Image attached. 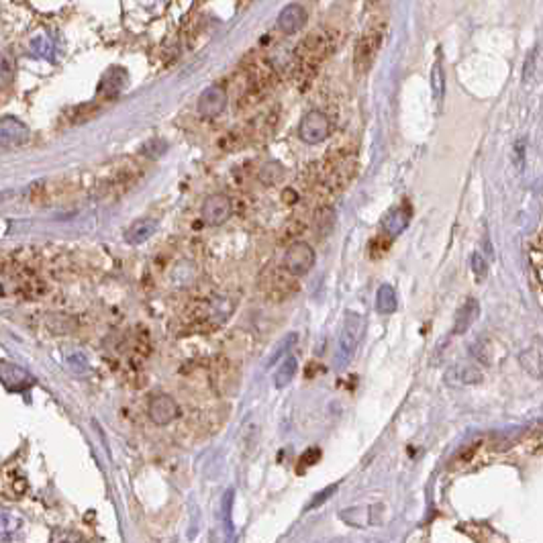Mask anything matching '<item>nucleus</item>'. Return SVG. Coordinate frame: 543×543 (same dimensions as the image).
Wrapping results in <instances>:
<instances>
[{
    "instance_id": "obj_10",
    "label": "nucleus",
    "mask_w": 543,
    "mask_h": 543,
    "mask_svg": "<svg viewBox=\"0 0 543 543\" xmlns=\"http://www.w3.org/2000/svg\"><path fill=\"white\" fill-rule=\"evenodd\" d=\"M29 56L35 60L56 61L60 56V41L54 33L41 31L29 41Z\"/></svg>"
},
{
    "instance_id": "obj_30",
    "label": "nucleus",
    "mask_w": 543,
    "mask_h": 543,
    "mask_svg": "<svg viewBox=\"0 0 543 543\" xmlns=\"http://www.w3.org/2000/svg\"><path fill=\"white\" fill-rule=\"evenodd\" d=\"M292 343H297V333H290V335H288V337H286V339H284V341L280 343V348H278V350H276V352L272 354V358L268 360V365H272V363H274V362H276V360H278V358H280V354H282V348H284V352H286V348H290Z\"/></svg>"
},
{
    "instance_id": "obj_33",
    "label": "nucleus",
    "mask_w": 543,
    "mask_h": 543,
    "mask_svg": "<svg viewBox=\"0 0 543 543\" xmlns=\"http://www.w3.org/2000/svg\"><path fill=\"white\" fill-rule=\"evenodd\" d=\"M535 58H537V50L535 52H531V56L527 58V61H525V74H523V78L525 80H529L531 78V74H533V67H535Z\"/></svg>"
},
{
    "instance_id": "obj_6",
    "label": "nucleus",
    "mask_w": 543,
    "mask_h": 543,
    "mask_svg": "<svg viewBox=\"0 0 543 543\" xmlns=\"http://www.w3.org/2000/svg\"><path fill=\"white\" fill-rule=\"evenodd\" d=\"M233 215V202L227 194L217 192L204 198L202 202V221L211 227L223 225Z\"/></svg>"
},
{
    "instance_id": "obj_23",
    "label": "nucleus",
    "mask_w": 543,
    "mask_h": 543,
    "mask_svg": "<svg viewBox=\"0 0 543 543\" xmlns=\"http://www.w3.org/2000/svg\"><path fill=\"white\" fill-rule=\"evenodd\" d=\"M14 80V61L10 52L0 50V88L10 86Z\"/></svg>"
},
{
    "instance_id": "obj_19",
    "label": "nucleus",
    "mask_w": 543,
    "mask_h": 543,
    "mask_svg": "<svg viewBox=\"0 0 543 543\" xmlns=\"http://www.w3.org/2000/svg\"><path fill=\"white\" fill-rule=\"evenodd\" d=\"M398 306L396 292L390 284H382L376 292V310L380 315H392Z\"/></svg>"
},
{
    "instance_id": "obj_20",
    "label": "nucleus",
    "mask_w": 543,
    "mask_h": 543,
    "mask_svg": "<svg viewBox=\"0 0 543 543\" xmlns=\"http://www.w3.org/2000/svg\"><path fill=\"white\" fill-rule=\"evenodd\" d=\"M257 178H259V182H262L264 186H276V184H280L282 178H284V166L278 164V162H268V164L262 166Z\"/></svg>"
},
{
    "instance_id": "obj_16",
    "label": "nucleus",
    "mask_w": 543,
    "mask_h": 543,
    "mask_svg": "<svg viewBox=\"0 0 543 543\" xmlns=\"http://www.w3.org/2000/svg\"><path fill=\"white\" fill-rule=\"evenodd\" d=\"M447 384H480L482 382V372L474 365H456L445 374Z\"/></svg>"
},
{
    "instance_id": "obj_22",
    "label": "nucleus",
    "mask_w": 543,
    "mask_h": 543,
    "mask_svg": "<svg viewBox=\"0 0 543 543\" xmlns=\"http://www.w3.org/2000/svg\"><path fill=\"white\" fill-rule=\"evenodd\" d=\"M23 521L10 511H0V540H10L12 533L21 529Z\"/></svg>"
},
{
    "instance_id": "obj_4",
    "label": "nucleus",
    "mask_w": 543,
    "mask_h": 543,
    "mask_svg": "<svg viewBox=\"0 0 543 543\" xmlns=\"http://www.w3.org/2000/svg\"><path fill=\"white\" fill-rule=\"evenodd\" d=\"M331 135V121L321 111H310L301 119L299 125V137L308 145L323 143Z\"/></svg>"
},
{
    "instance_id": "obj_21",
    "label": "nucleus",
    "mask_w": 543,
    "mask_h": 543,
    "mask_svg": "<svg viewBox=\"0 0 543 543\" xmlns=\"http://www.w3.org/2000/svg\"><path fill=\"white\" fill-rule=\"evenodd\" d=\"M297 370H299V362H297V358H286L284 362L280 363V368H278V372H276V388H284V386H288L290 382H292V378L297 376Z\"/></svg>"
},
{
    "instance_id": "obj_1",
    "label": "nucleus",
    "mask_w": 543,
    "mask_h": 543,
    "mask_svg": "<svg viewBox=\"0 0 543 543\" xmlns=\"http://www.w3.org/2000/svg\"><path fill=\"white\" fill-rule=\"evenodd\" d=\"M365 331V321L360 312H348L345 319H343V327H341V333H339V345H337V352H335V368L337 370H343L345 365H350L360 341H362V335Z\"/></svg>"
},
{
    "instance_id": "obj_31",
    "label": "nucleus",
    "mask_w": 543,
    "mask_h": 543,
    "mask_svg": "<svg viewBox=\"0 0 543 543\" xmlns=\"http://www.w3.org/2000/svg\"><path fill=\"white\" fill-rule=\"evenodd\" d=\"M231 500H233V490H227V494L223 498V517H225L229 531H231Z\"/></svg>"
},
{
    "instance_id": "obj_3",
    "label": "nucleus",
    "mask_w": 543,
    "mask_h": 543,
    "mask_svg": "<svg viewBox=\"0 0 543 543\" xmlns=\"http://www.w3.org/2000/svg\"><path fill=\"white\" fill-rule=\"evenodd\" d=\"M382 39H384V29L382 27H372L363 33L362 37L356 43V54H354V65L358 70V74H363L370 70V65L374 63L380 47H382Z\"/></svg>"
},
{
    "instance_id": "obj_12",
    "label": "nucleus",
    "mask_w": 543,
    "mask_h": 543,
    "mask_svg": "<svg viewBox=\"0 0 543 543\" xmlns=\"http://www.w3.org/2000/svg\"><path fill=\"white\" fill-rule=\"evenodd\" d=\"M409 221H411V209L405 204V206H394L386 213L384 221H382V231L386 237H398L407 227H409Z\"/></svg>"
},
{
    "instance_id": "obj_14",
    "label": "nucleus",
    "mask_w": 543,
    "mask_h": 543,
    "mask_svg": "<svg viewBox=\"0 0 543 543\" xmlns=\"http://www.w3.org/2000/svg\"><path fill=\"white\" fill-rule=\"evenodd\" d=\"M480 315V304L476 302V299H468V301L462 304V308L458 310L456 315V323H454V335H462L466 333L478 319Z\"/></svg>"
},
{
    "instance_id": "obj_5",
    "label": "nucleus",
    "mask_w": 543,
    "mask_h": 543,
    "mask_svg": "<svg viewBox=\"0 0 543 543\" xmlns=\"http://www.w3.org/2000/svg\"><path fill=\"white\" fill-rule=\"evenodd\" d=\"M315 259H317L315 249L306 242H297L292 243L284 253V268L292 276H304L312 270Z\"/></svg>"
},
{
    "instance_id": "obj_29",
    "label": "nucleus",
    "mask_w": 543,
    "mask_h": 543,
    "mask_svg": "<svg viewBox=\"0 0 543 543\" xmlns=\"http://www.w3.org/2000/svg\"><path fill=\"white\" fill-rule=\"evenodd\" d=\"M335 490H337V484H333V486H327V488H325L323 492H319V494H315V498H312V502H310V504H308L306 509L310 511V509H315V507H319V504H323V502H325V500L329 498V494H333Z\"/></svg>"
},
{
    "instance_id": "obj_25",
    "label": "nucleus",
    "mask_w": 543,
    "mask_h": 543,
    "mask_svg": "<svg viewBox=\"0 0 543 543\" xmlns=\"http://www.w3.org/2000/svg\"><path fill=\"white\" fill-rule=\"evenodd\" d=\"M67 368L74 372V374H88V370H90V365H88V360H86V356H82L80 352L78 354H72V356H67Z\"/></svg>"
},
{
    "instance_id": "obj_9",
    "label": "nucleus",
    "mask_w": 543,
    "mask_h": 543,
    "mask_svg": "<svg viewBox=\"0 0 543 543\" xmlns=\"http://www.w3.org/2000/svg\"><path fill=\"white\" fill-rule=\"evenodd\" d=\"M147 413H149V419H151V421L156 423V425H160V427H164V425H170V423H174L178 419L180 407H178V403H176L170 394H158V396H153V398L149 401Z\"/></svg>"
},
{
    "instance_id": "obj_26",
    "label": "nucleus",
    "mask_w": 543,
    "mask_h": 543,
    "mask_svg": "<svg viewBox=\"0 0 543 543\" xmlns=\"http://www.w3.org/2000/svg\"><path fill=\"white\" fill-rule=\"evenodd\" d=\"M166 149H168V143L162 141V139H151V141H147V143L141 147V151H143L147 158H160Z\"/></svg>"
},
{
    "instance_id": "obj_24",
    "label": "nucleus",
    "mask_w": 543,
    "mask_h": 543,
    "mask_svg": "<svg viewBox=\"0 0 543 543\" xmlns=\"http://www.w3.org/2000/svg\"><path fill=\"white\" fill-rule=\"evenodd\" d=\"M431 90H433V96L435 100L441 105L443 103V96H445V74H443V67L441 63L437 61L431 70Z\"/></svg>"
},
{
    "instance_id": "obj_13",
    "label": "nucleus",
    "mask_w": 543,
    "mask_h": 543,
    "mask_svg": "<svg viewBox=\"0 0 543 543\" xmlns=\"http://www.w3.org/2000/svg\"><path fill=\"white\" fill-rule=\"evenodd\" d=\"M304 25H306V10L301 4H288L278 14V29L286 35L301 31Z\"/></svg>"
},
{
    "instance_id": "obj_2",
    "label": "nucleus",
    "mask_w": 543,
    "mask_h": 543,
    "mask_svg": "<svg viewBox=\"0 0 543 543\" xmlns=\"http://www.w3.org/2000/svg\"><path fill=\"white\" fill-rule=\"evenodd\" d=\"M329 37L325 33H310L297 45V60L301 70H315L329 54Z\"/></svg>"
},
{
    "instance_id": "obj_11",
    "label": "nucleus",
    "mask_w": 543,
    "mask_h": 543,
    "mask_svg": "<svg viewBox=\"0 0 543 543\" xmlns=\"http://www.w3.org/2000/svg\"><path fill=\"white\" fill-rule=\"evenodd\" d=\"M29 139V129L14 117L0 119V147H14Z\"/></svg>"
},
{
    "instance_id": "obj_15",
    "label": "nucleus",
    "mask_w": 543,
    "mask_h": 543,
    "mask_svg": "<svg viewBox=\"0 0 543 543\" xmlns=\"http://www.w3.org/2000/svg\"><path fill=\"white\" fill-rule=\"evenodd\" d=\"M156 229H158L156 219H139L125 231V242L131 245H141L156 233Z\"/></svg>"
},
{
    "instance_id": "obj_18",
    "label": "nucleus",
    "mask_w": 543,
    "mask_h": 543,
    "mask_svg": "<svg viewBox=\"0 0 543 543\" xmlns=\"http://www.w3.org/2000/svg\"><path fill=\"white\" fill-rule=\"evenodd\" d=\"M125 82H127L125 70L113 67V70H109V72L105 74V78H103V82H100V92H103L105 96H117L123 90Z\"/></svg>"
},
{
    "instance_id": "obj_7",
    "label": "nucleus",
    "mask_w": 543,
    "mask_h": 543,
    "mask_svg": "<svg viewBox=\"0 0 543 543\" xmlns=\"http://www.w3.org/2000/svg\"><path fill=\"white\" fill-rule=\"evenodd\" d=\"M227 109V90L219 84L209 86L200 96H198V105L196 111L202 119H215L219 115H223V111Z\"/></svg>"
},
{
    "instance_id": "obj_28",
    "label": "nucleus",
    "mask_w": 543,
    "mask_h": 543,
    "mask_svg": "<svg viewBox=\"0 0 543 543\" xmlns=\"http://www.w3.org/2000/svg\"><path fill=\"white\" fill-rule=\"evenodd\" d=\"M472 356H474L476 360H480L484 365H490V363H492V350H490V345H488L486 341H476V343L472 345Z\"/></svg>"
},
{
    "instance_id": "obj_17",
    "label": "nucleus",
    "mask_w": 543,
    "mask_h": 543,
    "mask_svg": "<svg viewBox=\"0 0 543 543\" xmlns=\"http://www.w3.org/2000/svg\"><path fill=\"white\" fill-rule=\"evenodd\" d=\"M519 363L523 365V370L533 376L535 380H542L543 376V360H542V348H527L519 354Z\"/></svg>"
},
{
    "instance_id": "obj_8",
    "label": "nucleus",
    "mask_w": 543,
    "mask_h": 543,
    "mask_svg": "<svg viewBox=\"0 0 543 543\" xmlns=\"http://www.w3.org/2000/svg\"><path fill=\"white\" fill-rule=\"evenodd\" d=\"M0 382L10 392H23L35 384V378L17 363L0 362Z\"/></svg>"
},
{
    "instance_id": "obj_32",
    "label": "nucleus",
    "mask_w": 543,
    "mask_h": 543,
    "mask_svg": "<svg viewBox=\"0 0 543 543\" xmlns=\"http://www.w3.org/2000/svg\"><path fill=\"white\" fill-rule=\"evenodd\" d=\"M319 458H321V449L310 447V449H306V451L301 456V464L302 466H312V464L319 462Z\"/></svg>"
},
{
    "instance_id": "obj_27",
    "label": "nucleus",
    "mask_w": 543,
    "mask_h": 543,
    "mask_svg": "<svg viewBox=\"0 0 543 543\" xmlns=\"http://www.w3.org/2000/svg\"><path fill=\"white\" fill-rule=\"evenodd\" d=\"M470 264H472V272L476 276V280H484L486 274H488V266H486V259L480 251H474L472 257H470Z\"/></svg>"
}]
</instances>
